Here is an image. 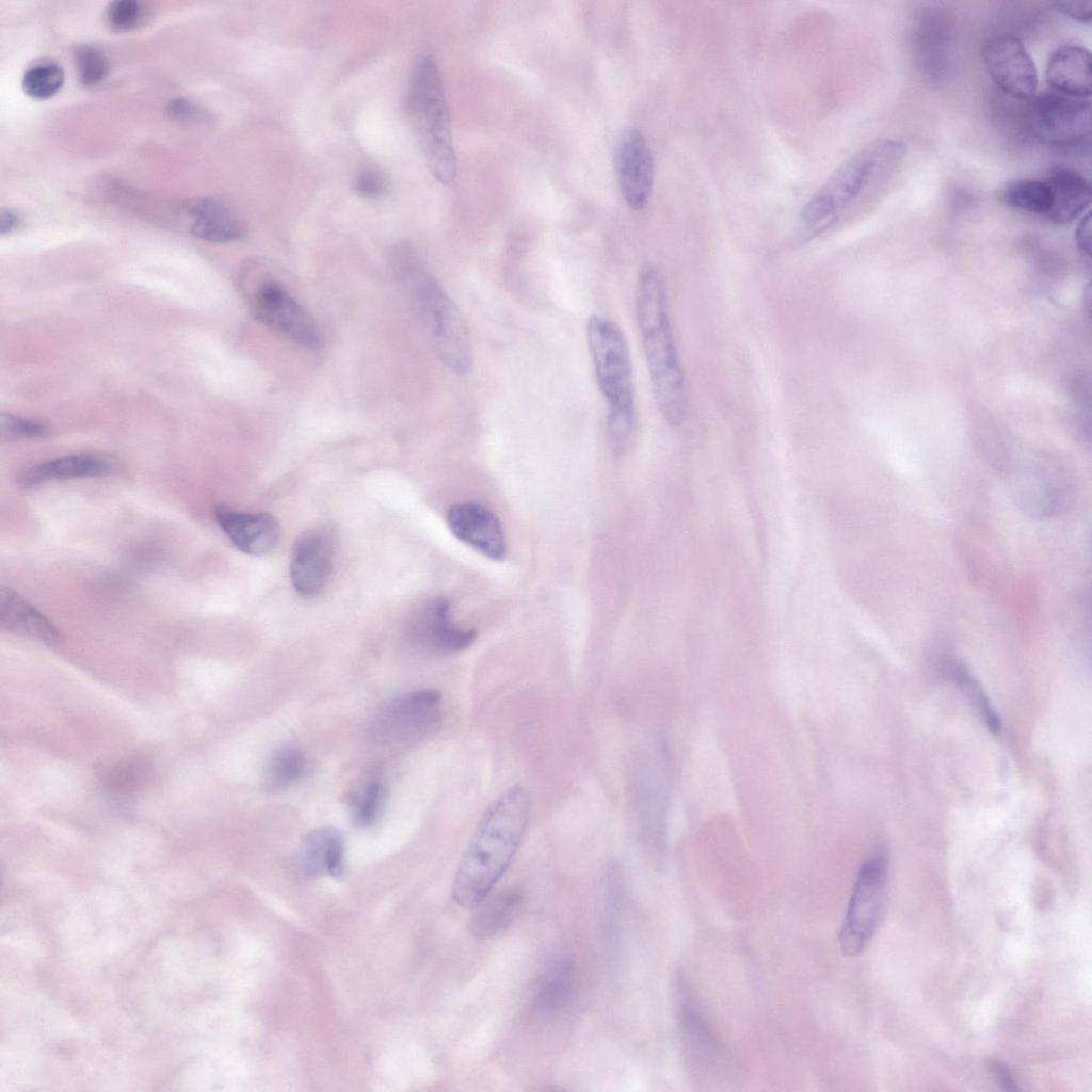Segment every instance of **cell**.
<instances>
[{
    "label": "cell",
    "mask_w": 1092,
    "mask_h": 1092,
    "mask_svg": "<svg viewBox=\"0 0 1092 1092\" xmlns=\"http://www.w3.org/2000/svg\"><path fill=\"white\" fill-rule=\"evenodd\" d=\"M529 815L530 797L521 785L509 787L488 806L453 878L457 905L473 909L492 893L520 846Z\"/></svg>",
    "instance_id": "cell-1"
},
{
    "label": "cell",
    "mask_w": 1092,
    "mask_h": 1092,
    "mask_svg": "<svg viewBox=\"0 0 1092 1092\" xmlns=\"http://www.w3.org/2000/svg\"><path fill=\"white\" fill-rule=\"evenodd\" d=\"M636 317L656 405L672 427L688 415L685 374L672 330L668 291L662 273L645 264L636 287Z\"/></svg>",
    "instance_id": "cell-2"
},
{
    "label": "cell",
    "mask_w": 1092,
    "mask_h": 1092,
    "mask_svg": "<svg viewBox=\"0 0 1092 1092\" xmlns=\"http://www.w3.org/2000/svg\"><path fill=\"white\" fill-rule=\"evenodd\" d=\"M906 146L895 139L870 142L852 155L814 193L801 223L815 236L829 229L882 188L901 165Z\"/></svg>",
    "instance_id": "cell-3"
},
{
    "label": "cell",
    "mask_w": 1092,
    "mask_h": 1092,
    "mask_svg": "<svg viewBox=\"0 0 1092 1092\" xmlns=\"http://www.w3.org/2000/svg\"><path fill=\"white\" fill-rule=\"evenodd\" d=\"M389 258L391 270L413 299L439 359L451 372L468 374L473 352L459 307L410 245H396Z\"/></svg>",
    "instance_id": "cell-4"
},
{
    "label": "cell",
    "mask_w": 1092,
    "mask_h": 1092,
    "mask_svg": "<svg viewBox=\"0 0 1092 1092\" xmlns=\"http://www.w3.org/2000/svg\"><path fill=\"white\" fill-rule=\"evenodd\" d=\"M585 331L597 386L608 403L609 445L621 455L630 443L636 420L628 343L619 324L605 317H590Z\"/></svg>",
    "instance_id": "cell-5"
},
{
    "label": "cell",
    "mask_w": 1092,
    "mask_h": 1092,
    "mask_svg": "<svg viewBox=\"0 0 1092 1092\" xmlns=\"http://www.w3.org/2000/svg\"><path fill=\"white\" fill-rule=\"evenodd\" d=\"M407 112L431 173L441 183H450L456 174V159L445 89L432 53H424L414 68Z\"/></svg>",
    "instance_id": "cell-6"
},
{
    "label": "cell",
    "mask_w": 1092,
    "mask_h": 1092,
    "mask_svg": "<svg viewBox=\"0 0 1092 1092\" xmlns=\"http://www.w3.org/2000/svg\"><path fill=\"white\" fill-rule=\"evenodd\" d=\"M669 757L661 740L645 745L631 771V800L643 844L654 853L663 849L669 806Z\"/></svg>",
    "instance_id": "cell-7"
},
{
    "label": "cell",
    "mask_w": 1092,
    "mask_h": 1092,
    "mask_svg": "<svg viewBox=\"0 0 1092 1092\" xmlns=\"http://www.w3.org/2000/svg\"><path fill=\"white\" fill-rule=\"evenodd\" d=\"M1007 476L1013 502L1029 517L1057 516L1074 501V473L1059 464L1042 460L1028 462L1014 466Z\"/></svg>",
    "instance_id": "cell-8"
},
{
    "label": "cell",
    "mask_w": 1092,
    "mask_h": 1092,
    "mask_svg": "<svg viewBox=\"0 0 1092 1092\" xmlns=\"http://www.w3.org/2000/svg\"><path fill=\"white\" fill-rule=\"evenodd\" d=\"M886 872V860L880 852L866 860L857 872L838 936L848 957L860 954L876 931L884 906Z\"/></svg>",
    "instance_id": "cell-9"
},
{
    "label": "cell",
    "mask_w": 1092,
    "mask_h": 1092,
    "mask_svg": "<svg viewBox=\"0 0 1092 1092\" xmlns=\"http://www.w3.org/2000/svg\"><path fill=\"white\" fill-rule=\"evenodd\" d=\"M1027 122L1034 138L1051 147H1075L1085 143L1091 132L1089 99L1043 92L1030 98Z\"/></svg>",
    "instance_id": "cell-10"
},
{
    "label": "cell",
    "mask_w": 1092,
    "mask_h": 1092,
    "mask_svg": "<svg viewBox=\"0 0 1092 1092\" xmlns=\"http://www.w3.org/2000/svg\"><path fill=\"white\" fill-rule=\"evenodd\" d=\"M443 716L441 697L436 690L423 689L401 695L373 717L369 734L384 745L413 742L431 734Z\"/></svg>",
    "instance_id": "cell-11"
},
{
    "label": "cell",
    "mask_w": 1092,
    "mask_h": 1092,
    "mask_svg": "<svg viewBox=\"0 0 1092 1092\" xmlns=\"http://www.w3.org/2000/svg\"><path fill=\"white\" fill-rule=\"evenodd\" d=\"M250 304L254 317L283 337L310 350L321 346L322 335L314 318L275 278L258 280Z\"/></svg>",
    "instance_id": "cell-12"
},
{
    "label": "cell",
    "mask_w": 1092,
    "mask_h": 1092,
    "mask_svg": "<svg viewBox=\"0 0 1092 1092\" xmlns=\"http://www.w3.org/2000/svg\"><path fill=\"white\" fill-rule=\"evenodd\" d=\"M408 633L418 648L436 655L462 652L477 639L476 629L462 627L453 621L449 601L439 596L422 601L414 610Z\"/></svg>",
    "instance_id": "cell-13"
},
{
    "label": "cell",
    "mask_w": 1092,
    "mask_h": 1092,
    "mask_svg": "<svg viewBox=\"0 0 1092 1092\" xmlns=\"http://www.w3.org/2000/svg\"><path fill=\"white\" fill-rule=\"evenodd\" d=\"M982 61L994 83L1008 95L1030 99L1038 87L1035 66L1022 41L1013 35H997L982 49Z\"/></svg>",
    "instance_id": "cell-14"
},
{
    "label": "cell",
    "mask_w": 1092,
    "mask_h": 1092,
    "mask_svg": "<svg viewBox=\"0 0 1092 1092\" xmlns=\"http://www.w3.org/2000/svg\"><path fill=\"white\" fill-rule=\"evenodd\" d=\"M336 542L327 528H311L295 540L290 561V578L294 590L303 596H315L327 585L335 566Z\"/></svg>",
    "instance_id": "cell-15"
},
{
    "label": "cell",
    "mask_w": 1092,
    "mask_h": 1092,
    "mask_svg": "<svg viewBox=\"0 0 1092 1092\" xmlns=\"http://www.w3.org/2000/svg\"><path fill=\"white\" fill-rule=\"evenodd\" d=\"M614 166L622 195L633 210L646 207L654 187V160L644 135L630 128L620 136L614 149Z\"/></svg>",
    "instance_id": "cell-16"
},
{
    "label": "cell",
    "mask_w": 1092,
    "mask_h": 1092,
    "mask_svg": "<svg viewBox=\"0 0 1092 1092\" xmlns=\"http://www.w3.org/2000/svg\"><path fill=\"white\" fill-rule=\"evenodd\" d=\"M446 519L459 541L493 561L504 559V531L492 510L478 502L462 501L449 508Z\"/></svg>",
    "instance_id": "cell-17"
},
{
    "label": "cell",
    "mask_w": 1092,
    "mask_h": 1092,
    "mask_svg": "<svg viewBox=\"0 0 1092 1092\" xmlns=\"http://www.w3.org/2000/svg\"><path fill=\"white\" fill-rule=\"evenodd\" d=\"M215 517L229 541L246 555H267L278 542V524L268 513H245L219 505Z\"/></svg>",
    "instance_id": "cell-18"
},
{
    "label": "cell",
    "mask_w": 1092,
    "mask_h": 1092,
    "mask_svg": "<svg viewBox=\"0 0 1092 1092\" xmlns=\"http://www.w3.org/2000/svg\"><path fill=\"white\" fill-rule=\"evenodd\" d=\"M674 1001L678 1031L689 1054L697 1062H713L719 1055L718 1041L680 974L674 978Z\"/></svg>",
    "instance_id": "cell-19"
},
{
    "label": "cell",
    "mask_w": 1092,
    "mask_h": 1092,
    "mask_svg": "<svg viewBox=\"0 0 1092 1092\" xmlns=\"http://www.w3.org/2000/svg\"><path fill=\"white\" fill-rule=\"evenodd\" d=\"M931 659L942 675L952 682L975 706L986 727L994 734L1001 729V721L987 694L965 664L954 656L946 636H938L930 649Z\"/></svg>",
    "instance_id": "cell-20"
},
{
    "label": "cell",
    "mask_w": 1092,
    "mask_h": 1092,
    "mask_svg": "<svg viewBox=\"0 0 1092 1092\" xmlns=\"http://www.w3.org/2000/svg\"><path fill=\"white\" fill-rule=\"evenodd\" d=\"M1090 51L1077 45H1063L1049 57L1045 69L1047 84L1053 92L1089 99L1092 92Z\"/></svg>",
    "instance_id": "cell-21"
},
{
    "label": "cell",
    "mask_w": 1092,
    "mask_h": 1092,
    "mask_svg": "<svg viewBox=\"0 0 1092 1092\" xmlns=\"http://www.w3.org/2000/svg\"><path fill=\"white\" fill-rule=\"evenodd\" d=\"M298 866L306 878H317L325 873L339 878L344 869L342 833L333 826L310 831L300 847Z\"/></svg>",
    "instance_id": "cell-22"
},
{
    "label": "cell",
    "mask_w": 1092,
    "mask_h": 1092,
    "mask_svg": "<svg viewBox=\"0 0 1092 1092\" xmlns=\"http://www.w3.org/2000/svg\"><path fill=\"white\" fill-rule=\"evenodd\" d=\"M1044 180L1051 194V206L1046 220L1066 224L1083 213L1091 202V184L1080 173L1065 167L1050 168Z\"/></svg>",
    "instance_id": "cell-23"
},
{
    "label": "cell",
    "mask_w": 1092,
    "mask_h": 1092,
    "mask_svg": "<svg viewBox=\"0 0 1092 1092\" xmlns=\"http://www.w3.org/2000/svg\"><path fill=\"white\" fill-rule=\"evenodd\" d=\"M116 468L115 462L106 455L73 454L27 468L18 475V481L22 485H35L52 480L105 477L115 472Z\"/></svg>",
    "instance_id": "cell-24"
},
{
    "label": "cell",
    "mask_w": 1092,
    "mask_h": 1092,
    "mask_svg": "<svg viewBox=\"0 0 1092 1092\" xmlns=\"http://www.w3.org/2000/svg\"><path fill=\"white\" fill-rule=\"evenodd\" d=\"M915 47L919 69L930 79H940L946 68L948 25L937 12L921 15L915 25Z\"/></svg>",
    "instance_id": "cell-25"
},
{
    "label": "cell",
    "mask_w": 1092,
    "mask_h": 1092,
    "mask_svg": "<svg viewBox=\"0 0 1092 1092\" xmlns=\"http://www.w3.org/2000/svg\"><path fill=\"white\" fill-rule=\"evenodd\" d=\"M0 622L9 631L52 643L59 633L53 624L11 589L0 592Z\"/></svg>",
    "instance_id": "cell-26"
},
{
    "label": "cell",
    "mask_w": 1092,
    "mask_h": 1092,
    "mask_svg": "<svg viewBox=\"0 0 1092 1092\" xmlns=\"http://www.w3.org/2000/svg\"><path fill=\"white\" fill-rule=\"evenodd\" d=\"M523 893L519 888L509 887L491 894L477 906L471 920L470 932L478 940L496 936L517 916L523 904Z\"/></svg>",
    "instance_id": "cell-27"
},
{
    "label": "cell",
    "mask_w": 1092,
    "mask_h": 1092,
    "mask_svg": "<svg viewBox=\"0 0 1092 1092\" xmlns=\"http://www.w3.org/2000/svg\"><path fill=\"white\" fill-rule=\"evenodd\" d=\"M573 980L568 961L559 959L548 963L533 985V1010L543 1016L559 1012L571 998Z\"/></svg>",
    "instance_id": "cell-28"
},
{
    "label": "cell",
    "mask_w": 1092,
    "mask_h": 1092,
    "mask_svg": "<svg viewBox=\"0 0 1092 1092\" xmlns=\"http://www.w3.org/2000/svg\"><path fill=\"white\" fill-rule=\"evenodd\" d=\"M192 232L212 242H227L243 235V226L236 214L225 205L204 199L191 211Z\"/></svg>",
    "instance_id": "cell-29"
},
{
    "label": "cell",
    "mask_w": 1092,
    "mask_h": 1092,
    "mask_svg": "<svg viewBox=\"0 0 1092 1092\" xmlns=\"http://www.w3.org/2000/svg\"><path fill=\"white\" fill-rule=\"evenodd\" d=\"M997 199L1014 210L1047 218L1051 194L1044 179L1015 178L1003 182L996 192Z\"/></svg>",
    "instance_id": "cell-30"
},
{
    "label": "cell",
    "mask_w": 1092,
    "mask_h": 1092,
    "mask_svg": "<svg viewBox=\"0 0 1092 1092\" xmlns=\"http://www.w3.org/2000/svg\"><path fill=\"white\" fill-rule=\"evenodd\" d=\"M305 769V756L298 746H278L266 762L262 774L263 787L274 792L285 790L302 778Z\"/></svg>",
    "instance_id": "cell-31"
},
{
    "label": "cell",
    "mask_w": 1092,
    "mask_h": 1092,
    "mask_svg": "<svg viewBox=\"0 0 1092 1092\" xmlns=\"http://www.w3.org/2000/svg\"><path fill=\"white\" fill-rule=\"evenodd\" d=\"M383 800V786L376 778L365 782L355 791L350 808L353 822L359 826L370 825L378 817Z\"/></svg>",
    "instance_id": "cell-32"
},
{
    "label": "cell",
    "mask_w": 1092,
    "mask_h": 1092,
    "mask_svg": "<svg viewBox=\"0 0 1092 1092\" xmlns=\"http://www.w3.org/2000/svg\"><path fill=\"white\" fill-rule=\"evenodd\" d=\"M64 73L55 64H38L29 68L22 78L23 91L36 98H47L62 86Z\"/></svg>",
    "instance_id": "cell-33"
},
{
    "label": "cell",
    "mask_w": 1092,
    "mask_h": 1092,
    "mask_svg": "<svg viewBox=\"0 0 1092 1092\" xmlns=\"http://www.w3.org/2000/svg\"><path fill=\"white\" fill-rule=\"evenodd\" d=\"M75 59L79 78L84 84H95L108 74L107 58L95 47H79L75 51Z\"/></svg>",
    "instance_id": "cell-34"
},
{
    "label": "cell",
    "mask_w": 1092,
    "mask_h": 1092,
    "mask_svg": "<svg viewBox=\"0 0 1092 1092\" xmlns=\"http://www.w3.org/2000/svg\"><path fill=\"white\" fill-rule=\"evenodd\" d=\"M47 430V423L42 420L25 418L12 414L1 415L0 436L3 440L37 437L44 435Z\"/></svg>",
    "instance_id": "cell-35"
},
{
    "label": "cell",
    "mask_w": 1092,
    "mask_h": 1092,
    "mask_svg": "<svg viewBox=\"0 0 1092 1092\" xmlns=\"http://www.w3.org/2000/svg\"><path fill=\"white\" fill-rule=\"evenodd\" d=\"M142 16V4L135 0L114 1L107 10L108 23L115 30H127L136 26Z\"/></svg>",
    "instance_id": "cell-36"
},
{
    "label": "cell",
    "mask_w": 1092,
    "mask_h": 1092,
    "mask_svg": "<svg viewBox=\"0 0 1092 1092\" xmlns=\"http://www.w3.org/2000/svg\"><path fill=\"white\" fill-rule=\"evenodd\" d=\"M353 187L363 197L379 198L386 193L388 183L386 176L379 168L366 165L357 172Z\"/></svg>",
    "instance_id": "cell-37"
},
{
    "label": "cell",
    "mask_w": 1092,
    "mask_h": 1092,
    "mask_svg": "<svg viewBox=\"0 0 1092 1092\" xmlns=\"http://www.w3.org/2000/svg\"><path fill=\"white\" fill-rule=\"evenodd\" d=\"M1055 9L1070 18L1089 23L1092 18L1091 4L1087 2L1058 1L1054 3Z\"/></svg>",
    "instance_id": "cell-38"
},
{
    "label": "cell",
    "mask_w": 1092,
    "mask_h": 1092,
    "mask_svg": "<svg viewBox=\"0 0 1092 1092\" xmlns=\"http://www.w3.org/2000/svg\"><path fill=\"white\" fill-rule=\"evenodd\" d=\"M1075 240L1079 251L1089 256L1090 255V242H1091V213L1086 212L1080 219L1076 232Z\"/></svg>",
    "instance_id": "cell-39"
},
{
    "label": "cell",
    "mask_w": 1092,
    "mask_h": 1092,
    "mask_svg": "<svg viewBox=\"0 0 1092 1092\" xmlns=\"http://www.w3.org/2000/svg\"><path fill=\"white\" fill-rule=\"evenodd\" d=\"M989 1066H990V1070L993 1073V1076L995 1077L996 1081L999 1083V1086L1003 1090H1007V1091H1014V1090H1016V1083H1015V1081L1013 1079L1012 1073L1010 1072V1070L1008 1069V1066L1005 1063H1002L1000 1061L992 1060L990 1062Z\"/></svg>",
    "instance_id": "cell-40"
},
{
    "label": "cell",
    "mask_w": 1092,
    "mask_h": 1092,
    "mask_svg": "<svg viewBox=\"0 0 1092 1092\" xmlns=\"http://www.w3.org/2000/svg\"><path fill=\"white\" fill-rule=\"evenodd\" d=\"M18 225V218L11 211H4L0 219L1 234L11 232Z\"/></svg>",
    "instance_id": "cell-41"
}]
</instances>
